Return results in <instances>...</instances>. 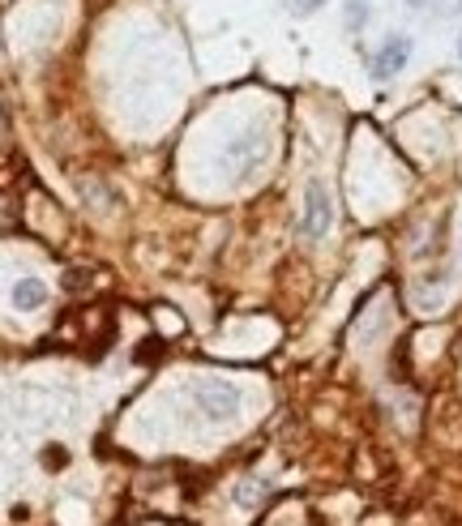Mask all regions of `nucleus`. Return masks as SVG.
<instances>
[{"instance_id":"obj_1","label":"nucleus","mask_w":462,"mask_h":526,"mask_svg":"<svg viewBox=\"0 0 462 526\" xmlns=\"http://www.w3.org/2000/svg\"><path fill=\"white\" fill-rule=\"evenodd\" d=\"M330 218H334L330 189H325L321 180H309V189H304V215H300V236L321 239L325 236V227H330Z\"/></svg>"},{"instance_id":"obj_2","label":"nucleus","mask_w":462,"mask_h":526,"mask_svg":"<svg viewBox=\"0 0 462 526\" xmlns=\"http://www.w3.org/2000/svg\"><path fill=\"white\" fill-rule=\"evenodd\" d=\"M193 403L206 411L210 420H227V415H236V407H240V394L227 381H201L193 389Z\"/></svg>"},{"instance_id":"obj_3","label":"nucleus","mask_w":462,"mask_h":526,"mask_svg":"<svg viewBox=\"0 0 462 526\" xmlns=\"http://www.w3.org/2000/svg\"><path fill=\"white\" fill-rule=\"evenodd\" d=\"M407 60H411V39L407 35H389L386 43L377 48V56H372V73L377 77H394V73L407 69Z\"/></svg>"},{"instance_id":"obj_4","label":"nucleus","mask_w":462,"mask_h":526,"mask_svg":"<svg viewBox=\"0 0 462 526\" xmlns=\"http://www.w3.org/2000/svg\"><path fill=\"white\" fill-rule=\"evenodd\" d=\"M13 304H18L22 312L43 309V304H48V287H43L39 279H22V283L13 287Z\"/></svg>"},{"instance_id":"obj_5","label":"nucleus","mask_w":462,"mask_h":526,"mask_svg":"<svg viewBox=\"0 0 462 526\" xmlns=\"http://www.w3.org/2000/svg\"><path fill=\"white\" fill-rule=\"evenodd\" d=\"M321 4H325V0H292V9L300 13V18H309V13H317Z\"/></svg>"},{"instance_id":"obj_6","label":"nucleus","mask_w":462,"mask_h":526,"mask_svg":"<svg viewBox=\"0 0 462 526\" xmlns=\"http://www.w3.org/2000/svg\"><path fill=\"white\" fill-rule=\"evenodd\" d=\"M364 18H368L364 0H351V26H364Z\"/></svg>"},{"instance_id":"obj_7","label":"nucleus","mask_w":462,"mask_h":526,"mask_svg":"<svg viewBox=\"0 0 462 526\" xmlns=\"http://www.w3.org/2000/svg\"><path fill=\"white\" fill-rule=\"evenodd\" d=\"M445 13H450V18H462V0H445Z\"/></svg>"},{"instance_id":"obj_8","label":"nucleus","mask_w":462,"mask_h":526,"mask_svg":"<svg viewBox=\"0 0 462 526\" xmlns=\"http://www.w3.org/2000/svg\"><path fill=\"white\" fill-rule=\"evenodd\" d=\"M407 4H411V9H424V4H433V0H407Z\"/></svg>"},{"instance_id":"obj_9","label":"nucleus","mask_w":462,"mask_h":526,"mask_svg":"<svg viewBox=\"0 0 462 526\" xmlns=\"http://www.w3.org/2000/svg\"><path fill=\"white\" fill-rule=\"evenodd\" d=\"M458 60H462V35H458Z\"/></svg>"}]
</instances>
